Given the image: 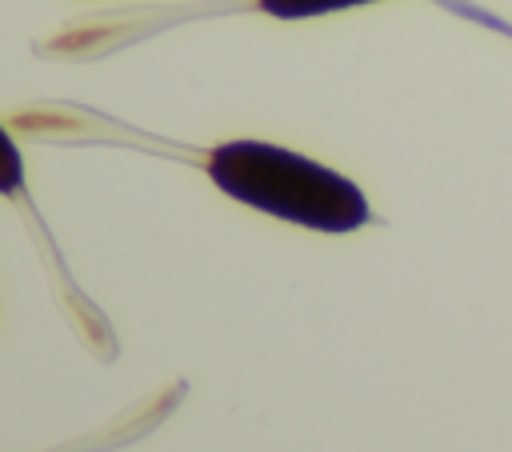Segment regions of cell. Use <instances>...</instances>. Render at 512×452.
I'll return each mask as SVG.
<instances>
[{"label":"cell","instance_id":"obj_1","mask_svg":"<svg viewBox=\"0 0 512 452\" xmlns=\"http://www.w3.org/2000/svg\"><path fill=\"white\" fill-rule=\"evenodd\" d=\"M204 172L224 196L312 232L340 236L372 220L368 196L356 180L268 140L216 144L204 160Z\"/></svg>","mask_w":512,"mask_h":452},{"label":"cell","instance_id":"obj_2","mask_svg":"<svg viewBox=\"0 0 512 452\" xmlns=\"http://www.w3.org/2000/svg\"><path fill=\"white\" fill-rule=\"evenodd\" d=\"M356 4H372V0H256V8L276 20H308V16H328Z\"/></svg>","mask_w":512,"mask_h":452},{"label":"cell","instance_id":"obj_3","mask_svg":"<svg viewBox=\"0 0 512 452\" xmlns=\"http://www.w3.org/2000/svg\"><path fill=\"white\" fill-rule=\"evenodd\" d=\"M24 188V156L16 140L0 128V196H16Z\"/></svg>","mask_w":512,"mask_h":452}]
</instances>
